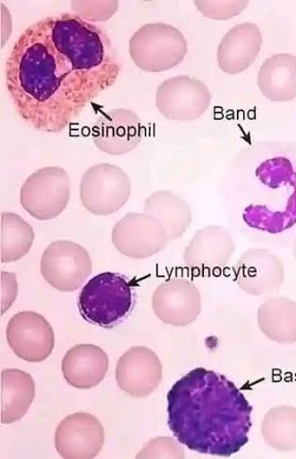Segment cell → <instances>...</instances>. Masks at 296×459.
I'll return each mask as SVG.
<instances>
[{
  "label": "cell",
  "mask_w": 296,
  "mask_h": 459,
  "mask_svg": "<svg viewBox=\"0 0 296 459\" xmlns=\"http://www.w3.org/2000/svg\"><path fill=\"white\" fill-rule=\"evenodd\" d=\"M262 46L263 35L256 24H239L224 35L218 46V66L227 74H240L255 63Z\"/></svg>",
  "instance_id": "e0dca14e"
},
{
  "label": "cell",
  "mask_w": 296,
  "mask_h": 459,
  "mask_svg": "<svg viewBox=\"0 0 296 459\" xmlns=\"http://www.w3.org/2000/svg\"><path fill=\"white\" fill-rule=\"evenodd\" d=\"M18 292L16 277L13 273L2 272V316L12 307Z\"/></svg>",
  "instance_id": "83f0119b"
},
{
  "label": "cell",
  "mask_w": 296,
  "mask_h": 459,
  "mask_svg": "<svg viewBox=\"0 0 296 459\" xmlns=\"http://www.w3.org/2000/svg\"><path fill=\"white\" fill-rule=\"evenodd\" d=\"M134 305L133 288L123 275L106 272L96 275L83 287L79 298L82 318L104 328L119 325Z\"/></svg>",
  "instance_id": "3957f363"
},
{
  "label": "cell",
  "mask_w": 296,
  "mask_h": 459,
  "mask_svg": "<svg viewBox=\"0 0 296 459\" xmlns=\"http://www.w3.org/2000/svg\"><path fill=\"white\" fill-rule=\"evenodd\" d=\"M6 336L13 353L28 362L46 360L55 346L52 326L34 311L15 315L7 325Z\"/></svg>",
  "instance_id": "8fae6325"
},
{
  "label": "cell",
  "mask_w": 296,
  "mask_h": 459,
  "mask_svg": "<svg viewBox=\"0 0 296 459\" xmlns=\"http://www.w3.org/2000/svg\"><path fill=\"white\" fill-rule=\"evenodd\" d=\"M143 212L158 220L171 241L186 233L193 219L188 202L170 191L153 193L146 199Z\"/></svg>",
  "instance_id": "ffe728a7"
},
{
  "label": "cell",
  "mask_w": 296,
  "mask_h": 459,
  "mask_svg": "<svg viewBox=\"0 0 296 459\" xmlns=\"http://www.w3.org/2000/svg\"><path fill=\"white\" fill-rule=\"evenodd\" d=\"M105 444V431L99 420L89 413L67 416L55 433V446L65 459L95 458Z\"/></svg>",
  "instance_id": "7c38bea8"
},
{
  "label": "cell",
  "mask_w": 296,
  "mask_h": 459,
  "mask_svg": "<svg viewBox=\"0 0 296 459\" xmlns=\"http://www.w3.org/2000/svg\"><path fill=\"white\" fill-rule=\"evenodd\" d=\"M131 180L117 165L98 163L89 168L80 182V200L92 214L107 216L119 212L131 195Z\"/></svg>",
  "instance_id": "5b68a950"
},
{
  "label": "cell",
  "mask_w": 296,
  "mask_h": 459,
  "mask_svg": "<svg viewBox=\"0 0 296 459\" xmlns=\"http://www.w3.org/2000/svg\"><path fill=\"white\" fill-rule=\"evenodd\" d=\"M212 96L206 83L187 75L165 81L156 91L158 112L168 120L193 121L205 115Z\"/></svg>",
  "instance_id": "9c48e42d"
},
{
  "label": "cell",
  "mask_w": 296,
  "mask_h": 459,
  "mask_svg": "<svg viewBox=\"0 0 296 459\" xmlns=\"http://www.w3.org/2000/svg\"><path fill=\"white\" fill-rule=\"evenodd\" d=\"M92 138L98 150L111 156L135 151L142 140V126L138 115L128 108L104 112L92 127Z\"/></svg>",
  "instance_id": "5bb4252c"
},
{
  "label": "cell",
  "mask_w": 296,
  "mask_h": 459,
  "mask_svg": "<svg viewBox=\"0 0 296 459\" xmlns=\"http://www.w3.org/2000/svg\"><path fill=\"white\" fill-rule=\"evenodd\" d=\"M106 30L72 13L27 28L9 55L6 85L16 113L37 131L60 134L118 80Z\"/></svg>",
  "instance_id": "6da1fadb"
},
{
  "label": "cell",
  "mask_w": 296,
  "mask_h": 459,
  "mask_svg": "<svg viewBox=\"0 0 296 459\" xmlns=\"http://www.w3.org/2000/svg\"><path fill=\"white\" fill-rule=\"evenodd\" d=\"M198 10L205 16L214 21H228L230 18L241 13L249 4V2H207L199 0L194 3Z\"/></svg>",
  "instance_id": "484cf974"
},
{
  "label": "cell",
  "mask_w": 296,
  "mask_h": 459,
  "mask_svg": "<svg viewBox=\"0 0 296 459\" xmlns=\"http://www.w3.org/2000/svg\"><path fill=\"white\" fill-rule=\"evenodd\" d=\"M35 398V382L21 370L6 369L2 372V424L9 425L21 420Z\"/></svg>",
  "instance_id": "7402d4cb"
},
{
  "label": "cell",
  "mask_w": 296,
  "mask_h": 459,
  "mask_svg": "<svg viewBox=\"0 0 296 459\" xmlns=\"http://www.w3.org/2000/svg\"><path fill=\"white\" fill-rule=\"evenodd\" d=\"M252 407L224 376L197 368L182 377L168 394V424L190 450L230 457L249 443Z\"/></svg>",
  "instance_id": "7a4b0ae2"
},
{
  "label": "cell",
  "mask_w": 296,
  "mask_h": 459,
  "mask_svg": "<svg viewBox=\"0 0 296 459\" xmlns=\"http://www.w3.org/2000/svg\"><path fill=\"white\" fill-rule=\"evenodd\" d=\"M285 281L282 260L268 249L247 250L235 267V281L240 289L253 297H266L279 290Z\"/></svg>",
  "instance_id": "30bf717a"
},
{
  "label": "cell",
  "mask_w": 296,
  "mask_h": 459,
  "mask_svg": "<svg viewBox=\"0 0 296 459\" xmlns=\"http://www.w3.org/2000/svg\"><path fill=\"white\" fill-rule=\"evenodd\" d=\"M92 272L88 251L72 241H55L44 251L41 273L46 281L63 292L79 290Z\"/></svg>",
  "instance_id": "52a82bcc"
},
{
  "label": "cell",
  "mask_w": 296,
  "mask_h": 459,
  "mask_svg": "<svg viewBox=\"0 0 296 459\" xmlns=\"http://www.w3.org/2000/svg\"><path fill=\"white\" fill-rule=\"evenodd\" d=\"M129 53L141 70L160 73L176 67L186 58L188 42L172 25L146 24L132 36Z\"/></svg>",
  "instance_id": "277c9868"
},
{
  "label": "cell",
  "mask_w": 296,
  "mask_h": 459,
  "mask_svg": "<svg viewBox=\"0 0 296 459\" xmlns=\"http://www.w3.org/2000/svg\"><path fill=\"white\" fill-rule=\"evenodd\" d=\"M171 242L158 220L144 212H129L114 226L113 243L127 258L144 260L158 254Z\"/></svg>",
  "instance_id": "ba28073f"
},
{
  "label": "cell",
  "mask_w": 296,
  "mask_h": 459,
  "mask_svg": "<svg viewBox=\"0 0 296 459\" xmlns=\"http://www.w3.org/2000/svg\"><path fill=\"white\" fill-rule=\"evenodd\" d=\"M0 231V261L3 264L20 261L31 249L35 238L34 230L20 215L3 212Z\"/></svg>",
  "instance_id": "603a6c76"
},
{
  "label": "cell",
  "mask_w": 296,
  "mask_h": 459,
  "mask_svg": "<svg viewBox=\"0 0 296 459\" xmlns=\"http://www.w3.org/2000/svg\"><path fill=\"white\" fill-rule=\"evenodd\" d=\"M236 249L231 232L220 226H209L198 230L184 249L183 261L193 270L216 272L230 263Z\"/></svg>",
  "instance_id": "2e32d148"
},
{
  "label": "cell",
  "mask_w": 296,
  "mask_h": 459,
  "mask_svg": "<svg viewBox=\"0 0 296 459\" xmlns=\"http://www.w3.org/2000/svg\"><path fill=\"white\" fill-rule=\"evenodd\" d=\"M258 325L272 342H296V302L287 298L266 299L257 312Z\"/></svg>",
  "instance_id": "44dd1931"
},
{
  "label": "cell",
  "mask_w": 296,
  "mask_h": 459,
  "mask_svg": "<svg viewBox=\"0 0 296 459\" xmlns=\"http://www.w3.org/2000/svg\"><path fill=\"white\" fill-rule=\"evenodd\" d=\"M155 315L164 324L187 326L200 315L202 301L199 289L187 279H171L161 283L154 292Z\"/></svg>",
  "instance_id": "4fadbf2b"
},
{
  "label": "cell",
  "mask_w": 296,
  "mask_h": 459,
  "mask_svg": "<svg viewBox=\"0 0 296 459\" xmlns=\"http://www.w3.org/2000/svg\"><path fill=\"white\" fill-rule=\"evenodd\" d=\"M137 458H184L182 446L173 437H159L150 440Z\"/></svg>",
  "instance_id": "4316f807"
},
{
  "label": "cell",
  "mask_w": 296,
  "mask_h": 459,
  "mask_svg": "<svg viewBox=\"0 0 296 459\" xmlns=\"http://www.w3.org/2000/svg\"><path fill=\"white\" fill-rule=\"evenodd\" d=\"M71 182L67 172L58 167H49L31 174L21 192L24 210L40 221L61 215L68 205Z\"/></svg>",
  "instance_id": "8992f818"
},
{
  "label": "cell",
  "mask_w": 296,
  "mask_h": 459,
  "mask_svg": "<svg viewBox=\"0 0 296 459\" xmlns=\"http://www.w3.org/2000/svg\"><path fill=\"white\" fill-rule=\"evenodd\" d=\"M108 357L94 344L73 346L63 359L62 370L72 387L88 390L97 387L108 371Z\"/></svg>",
  "instance_id": "ac0fdd59"
},
{
  "label": "cell",
  "mask_w": 296,
  "mask_h": 459,
  "mask_svg": "<svg viewBox=\"0 0 296 459\" xmlns=\"http://www.w3.org/2000/svg\"><path fill=\"white\" fill-rule=\"evenodd\" d=\"M73 14L82 18L85 22H104L114 16L119 9V2H76L71 3Z\"/></svg>",
  "instance_id": "d4e9b609"
},
{
  "label": "cell",
  "mask_w": 296,
  "mask_h": 459,
  "mask_svg": "<svg viewBox=\"0 0 296 459\" xmlns=\"http://www.w3.org/2000/svg\"><path fill=\"white\" fill-rule=\"evenodd\" d=\"M258 87L273 102H288L296 98V57L292 54L273 55L262 65Z\"/></svg>",
  "instance_id": "d6986e66"
},
{
  "label": "cell",
  "mask_w": 296,
  "mask_h": 459,
  "mask_svg": "<svg viewBox=\"0 0 296 459\" xmlns=\"http://www.w3.org/2000/svg\"><path fill=\"white\" fill-rule=\"evenodd\" d=\"M293 255H294V259L296 261V238H295V242H294V246H293Z\"/></svg>",
  "instance_id": "f1b7e54d"
},
{
  "label": "cell",
  "mask_w": 296,
  "mask_h": 459,
  "mask_svg": "<svg viewBox=\"0 0 296 459\" xmlns=\"http://www.w3.org/2000/svg\"><path fill=\"white\" fill-rule=\"evenodd\" d=\"M163 378V367L152 349L135 346L124 353L116 367L119 388L135 398L151 395Z\"/></svg>",
  "instance_id": "9a60e30c"
},
{
  "label": "cell",
  "mask_w": 296,
  "mask_h": 459,
  "mask_svg": "<svg viewBox=\"0 0 296 459\" xmlns=\"http://www.w3.org/2000/svg\"><path fill=\"white\" fill-rule=\"evenodd\" d=\"M266 444L275 451H296V409L281 406L271 409L262 421Z\"/></svg>",
  "instance_id": "cb8c5ba5"
}]
</instances>
